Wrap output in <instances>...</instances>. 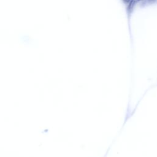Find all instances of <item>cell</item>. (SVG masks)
<instances>
[{
	"label": "cell",
	"instance_id": "1",
	"mask_svg": "<svg viewBox=\"0 0 157 157\" xmlns=\"http://www.w3.org/2000/svg\"><path fill=\"white\" fill-rule=\"evenodd\" d=\"M126 6V11L129 14H131L134 9L137 6L142 5L144 4H152L157 2V0H122Z\"/></svg>",
	"mask_w": 157,
	"mask_h": 157
}]
</instances>
